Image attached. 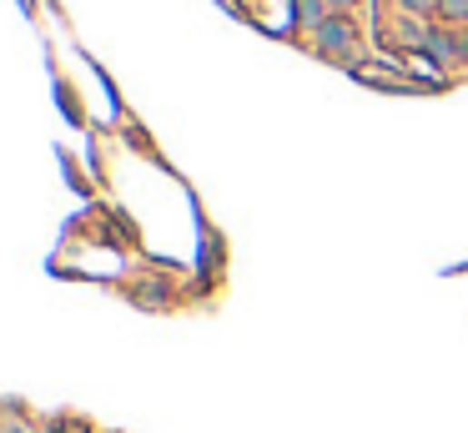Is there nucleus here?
<instances>
[{
  "mask_svg": "<svg viewBox=\"0 0 468 433\" xmlns=\"http://www.w3.org/2000/svg\"><path fill=\"white\" fill-rule=\"evenodd\" d=\"M358 45H363V35H358V25H353V15H343V11H333L323 25L313 31V51L323 55V61H358Z\"/></svg>",
  "mask_w": 468,
  "mask_h": 433,
  "instance_id": "f257e3e1",
  "label": "nucleus"
},
{
  "mask_svg": "<svg viewBox=\"0 0 468 433\" xmlns=\"http://www.w3.org/2000/svg\"><path fill=\"white\" fill-rule=\"evenodd\" d=\"M418 45L433 55L438 65H463V51H458V31L453 25H438V31H418Z\"/></svg>",
  "mask_w": 468,
  "mask_h": 433,
  "instance_id": "f03ea898",
  "label": "nucleus"
},
{
  "mask_svg": "<svg viewBox=\"0 0 468 433\" xmlns=\"http://www.w3.org/2000/svg\"><path fill=\"white\" fill-rule=\"evenodd\" d=\"M293 15H297V25H303V31L313 35L317 25H323L327 15H333V5H327V0H293Z\"/></svg>",
  "mask_w": 468,
  "mask_h": 433,
  "instance_id": "7ed1b4c3",
  "label": "nucleus"
},
{
  "mask_svg": "<svg viewBox=\"0 0 468 433\" xmlns=\"http://www.w3.org/2000/svg\"><path fill=\"white\" fill-rule=\"evenodd\" d=\"M438 21H443V25H453V31H458V25H463V31H468V0H438Z\"/></svg>",
  "mask_w": 468,
  "mask_h": 433,
  "instance_id": "20e7f679",
  "label": "nucleus"
},
{
  "mask_svg": "<svg viewBox=\"0 0 468 433\" xmlns=\"http://www.w3.org/2000/svg\"><path fill=\"white\" fill-rule=\"evenodd\" d=\"M398 11H403V15H433L438 0H398Z\"/></svg>",
  "mask_w": 468,
  "mask_h": 433,
  "instance_id": "39448f33",
  "label": "nucleus"
},
{
  "mask_svg": "<svg viewBox=\"0 0 468 433\" xmlns=\"http://www.w3.org/2000/svg\"><path fill=\"white\" fill-rule=\"evenodd\" d=\"M327 5H333V11H343V15H348V11H358L363 0H327Z\"/></svg>",
  "mask_w": 468,
  "mask_h": 433,
  "instance_id": "423d86ee",
  "label": "nucleus"
},
{
  "mask_svg": "<svg viewBox=\"0 0 468 433\" xmlns=\"http://www.w3.org/2000/svg\"><path fill=\"white\" fill-rule=\"evenodd\" d=\"M458 51H463V61H468V31H458Z\"/></svg>",
  "mask_w": 468,
  "mask_h": 433,
  "instance_id": "0eeeda50",
  "label": "nucleus"
}]
</instances>
